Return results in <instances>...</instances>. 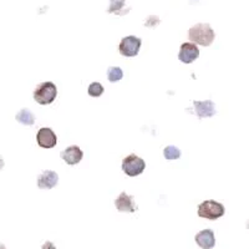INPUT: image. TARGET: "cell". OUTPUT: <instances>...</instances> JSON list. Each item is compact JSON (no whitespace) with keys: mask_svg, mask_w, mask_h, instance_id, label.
I'll list each match as a JSON object with an SVG mask.
<instances>
[{"mask_svg":"<svg viewBox=\"0 0 249 249\" xmlns=\"http://www.w3.org/2000/svg\"><path fill=\"white\" fill-rule=\"evenodd\" d=\"M0 249H5V248H4V247L1 246V244H0Z\"/></svg>","mask_w":249,"mask_h":249,"instance_id":"d6986e66","label":"cell"},{"mask_svg":"<svg viewBox=\"0 0 249 249\" xmlns=\"http://www.w3.org/2000/svg\"><path fill=\"white\" fill-rule=\"evenodd\" d=\"M56 135L51 128H40L36 135V141L40 147L53 148L56 144Z\"/></svg>","mask_w":249,"mask_h":249,"instance_id":"52a82bcc","label":"cell"},{"mask_svg":"<svg viewBox=\"0 0 249 249\" xmlns=\"http://www.w3.org/2000/svg\"><path fill=\"white\" fill-rule=\"evenodd\" d=\"M141 39L136 36H126L121 40L119 50L120 54L126 57L136 56L139 54L140 48H141Z\"/></svg>","mask_w":249,"mask_h":249,"instance_id":"5b68a950","label":"cell"},{"mask_svg":"<svg viewBox=\"0 0 249 249\" xmlns=\"http://www.w3.org/2000/svg\"><path fill=\"white\" fill-rule=\"evenodd\" d=\"M61 159L66 162L70 166H75V164L79 163L80 161L84 157V152L81 151V148L77 147V146H71V147H68L65 151H62L60 153Z\"/></svg>","mask_w":249,"mask_h":249,"instance_id":"30bf717a","label":"cell"},{"mask_svg":"<svg viewBox=\"0 0 249 249\" xmlns=\"http://www.w3.org/2000/svg\"><path fill=\"white\" fill-rule=\"evenodd\" d=\"M89 95L92 97H99L101 96L102 93H104V88L100 82H92L90 86H89V90H88Z\"/></svg>","mask_w":249,"mask_h":249,"instance_id":"e0dca14e","label":"cell"},{"mask_svg":"<svg viewBox=\"0 0 249 249\" xmlns=\"http://www.w3.org/2000/svg\"><path fill=\"white\" fill-rule=\"evenodd\" d=\"M188 37L193 44L210 46L214 41L215 34L208 24H197L188 31Z\"/></svg>","mask_w":249,"mask_h":249,"instance_id":"6da1fadb","label":"cell"},{"mask_svg":"<svg viewBox=\"0 0 249 249\" xmlns=\"http://www.w3.org/2000/svg\"><path fill=\"white\" fill-rule=\"evenodd\" d=\"M163 156L166 160H177L181 157V151L175 146H167L163 150Z\"/></svg>","mask_w":249,"mask_h":249,"instance_id":"9a60e30c","label":"cell"},{"mask_svg":"<svg viewBox=\"0 0 249 249\" xmlns=\"http://www.w3.org/2000/svg\"><path fill=\"white\" fill-rule=\"evenodd\" d=\"M196 243L198 244L202 249H212L215 244V238L213 231H201L198 234L196 235Z\"/></svg>","mask_w":249,"mask_h":249,"instance_id":"7c38bea8","label":"cell"},{"mask_svg":"<svg viewBox=\"0 0 249 249\" xmlns=\"http://www.w3.org/2000/svg\"><path fill=\"white\" fill-rule=\"evenodd\" d=\"M224 212H226V210H224L223 204H221L219 202L212 201V199L202 202L198 206L199 217L207 218V219H211V221L223 217Z\"/></svg>","mask_w":249,"mask_h":249,"instance_id":"3957f363","label":"cell"},{"mask_svg":"<svg viewBox=\"0 0 249 249\" xmlns=\"http://www.w3.org/2000/svg\"><path fill=\"white\" fill-rule=\"evenodd\" d=\"M59 182V175L54 171H45L37 178V187L41 190H51Z\"/></svg>","mask_w":249,"mask_h":249,"instance_id":"9c48e42d","label":"cell"},{"mask_svg":"<svg viewBox=\"0 0 249 249\" xmlns=\"http://www.w3.org/2000/svg\"><path fill=\"white\" fill-rule=\"evenodd\" d=\"M57 96V89L53 82H43L34 91V100L39 105H50Z\"/></svg>","mask_w":249,"mask_h":249,"instance_id":"7a4b0ae2","label":"cell"},{"mask_svg":"<svg viewBox=\"0 0 249 249\" xmlns=\"http://www.w3.org/2000/svg\"><path fill=\"white\" fill-rule=\"evenodd\" d=\"M126 5V0H111L108 13H115V14H121V10Z\"/></svg>","mask_w":249,"mask_h":249,"instance_id":"2e32d148","label":"cell"},{"mask_svg":"<svg viewBox=\"0 0 249 249\" xmlns=\"http://www.w3.org/2000/svg\"><path fill=\"white\" fill-rule=\"evenodd\" d=\"M115 206L120 212H128L133 213L137 211V206L133 201L131 196H128L126 192H122L121 195L115 199Z\"/></svg>","mask_w":249,"mask_h":249,"instance_id":"ba28073f","label":"cell"},{"mask_svg":"<svg viewBox=\"0 0 249 249\" xmlns=\"http://www.w3.org/2000/svg\"><path fill=\"white\" fill-rule=\"evenodd\" d=\"M41 249H56L55 248V246L51 242H45V243L43 244V248Z\"/></svg>","mask_w":249,"mask_h":249,"instance_id":"ac0fdd59","label":"cell"},{"mask_svg":"<svg viewBox=\"0 0 249 249\" xmlns=\"http://www.w3.org/2000/svg\"><path fill=\"white\" fill-rule=\"evenodd\" d=\"M199 56V50L197 48V45H195L193 43H184L181 45L179 49L178 59L179 61L183 62V64H191L195 60L198 59Z\"/></svg>","mask_w":249,"mask_h":249,"instance_id":"8992f818","label":"cell"},{"mask_svg":"<svg viewBox=\"0 0 249 249\" xmlns=\"http://www.w3.org/2000/svg\"><path fill=\"white\" fill-rule=\"evenodd\" d=\"M17 121L20 122L21 124H25V126H31V124L35 122V117L30 110L23 108V110H20L19 112H18Z\"/></svg>","mask_w":249,"mask_h":249,"instance_id":"4fadbf2b","label":"cell"},{"mask_svg":"<svg viewBox=\"0 0 249 249\" xmlns=\"http://www.w3.org/2000/svg\"><path fill=\"white\" fill-rule=\"evenodd\" d=\"M124 77V71L117 66H112L107 70V79L110 82H117Z\"/></svg>","mask_w":249,"mask_h":249,"instance_id":"5bb4252c","label":"cell"},{"mask_svg":"<svg viewBox=\"0 0 249 249\" xmlns=\"http://www.w3.org/2000/svg\"><path fill=\"white\" fill-rule=\"evenodd\" d=\"M195 106L196 113L199 119H204V117H212L215 115L214 104L211 100L207 101H195L193 102Z\"/></svg>","mask_w":249,"mask_h":249,"instance_id":"8fae6325","label":"cell"},{"mask_svg":"<svg viewBox=\"0 0 249 249\" xmlns=\"http://www.w3.org/2000/svg\"><path fill=\"white\" fill-rule=\"evenodd\" d=\"M146 168V163L141 157L136 155H130L122 161V171L128 177H136L141 175Z\"/></svg>","mask_w":249,"mask_h":249,"instance_id":"277c9868","label":"cell"}]
</instances>
